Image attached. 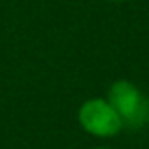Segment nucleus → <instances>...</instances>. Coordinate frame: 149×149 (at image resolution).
<instances>
[{
	"label": "nucleus",
	"instance_id": "f257e3e1",
	"mask_svg": "<svg viewBox=\"0 0 149 149\" xmlns=\"http://www.w3.org/2000/svg\"><path fill=\"white\" fill-rule=\"evenodd\" d=\"M108 102L119 113L125 128L140 130L149 123V98L130 81L119 79L111 83Z\"/></svg>",
	"mask_w": 149,
	"mask_h": 149
},
{
	"label": "nucleus",
	"instance_id": "f03ea898",
	"mask_svg": "<svg viewBox=\"0 0 149 149\" xmlns=\"http://www.w3.org/2000/svg\"><path fill=\"white\" fill-rule=\"evenodd\" d=\"M79 127L95 138H113L123 130V121L108 98H89L77 109Z\"/></svg>",
	"mask_w": 149,
	"mask_h": 149
},
{
	"label": "nucleus",
	"instance_id": "7ed1b4c3",
	"mask_svg": "<svg viewBox=\"0 0 149 149\" xmlns=\"http://www.w3.org/2000/svg\"><path fill=\"white\" fill-rule=\"evenodd\" d=\"M109 2H125V0H109Z\"/></svg>",
	"mask_w": 149,
	"mask_h": 149
},
{
	"label": "nucleus",
	"instance_id": "20e7f679",
	"mask_svg": "<svg viewBox=\"0 0 149 149\" xmlns=\"http://www.w3.org/2000/svg\"><path fill=\"white\" fill-rule=\"evenodd\" d=\"M95 149H109V147H95Z\"/></svg>",
	"mask_w": 149,
	"mask_h": 149
}]
</instances>
